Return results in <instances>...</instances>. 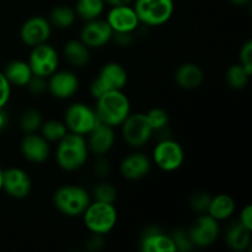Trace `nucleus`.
Returning a JSON list of instances; mask_svg holds the SVG:
<instances>
[{"label": "nucleus", "mask_w": 252, "mask_h": 252, "mask_svg": "<svg viewBox=\"0 0 252 252\" xmlns=\"http://www.w3.org/2000/svg\"><path fill=\"white\" fill-rule=\"evenodd\" d=\"M103 1L110 6H121V5H132L134 0H103Z\"/></svg>", "instance_id": "obj_42"}, {"label": "nucleus", "mask_w": 252, "mask_h": 252, "mask_svg": "<svg viewBox=\"0 0 252 252\" xmlns=\"http://www.w3.org/2000/svg\"><path fill=\"white\" fill-rule=\"evenodd\" d=\"M112 41L118 47H129L134 41V37L130 32H113Z\"/></svg>", "instance_id": "obj_38"}, {"label": "nucleus", "mask_w": 252, "mask_h": 252, "mask_svg": "<svg viewBox=\"0 0 252 252\" xmlns=\"http://www.w3.org/2000/svg\"><path fill=\"white\" fill-rule=\"evenodd\" d=\"M187 233L194 248H209L218 240L220 225L219 221L212 218L209 214H198Z\"/></svg>", "instance_id": "obj_11"}, {"label": "nucleus", "mask_w": 252, "mask_h": 252, "mask_svg": "<svg viewBox=\"0 0 252 252\" xmlns=\"http://www.w3.org/2000/svg\"><path fill=\"white\" fill-rule=\"evenodd\" d=\"M175 83L185 90L198 89L204 81V71L194 63H184L175 71Z\"/></svg>", "instance_id": "obj_21"}, {"label": "nucleus", "mask_w": 252, "mask_h": 252, "mask_svg": "<svg viewBox=\"0 0 252 252\" xmlns=\"http://www.w3.org/2000/svg\"><path fill=\"white\" fill-rule=\"evenodd\" d=\"M89 154L90 152L83 135L68 132L57 143L56 161L63 171H78L88 161Z\"/></svg>", "instance_id": "obj_1"}, {"label": "nucleus", "mask_w": 252, "mask_h": 252, "mask_svg": "<svg viewBox=\"0 0 252 252\" xmlns=\"http://www.w3.org/2000/svg\"><path fill=\"white\" fill-rule=\"evenodd\" d=\"M27 63L33 75L47 79L54 71L58 70L59 54L53 46L46 42L31 47Z\"/></svg>", "instance_id": "obj_10"}, {"label": "nucleus", "mask_w": 252, "mask_h": 252, "mask_svg": "<svg viewBox=\"0 0 252 252\" xmlns=\"http://www.w3.org/2000/svg\"><path fill=\"white\" fill-rule=\"evenodd\" d=\"M235 199L229 196V194L220 193L212 197L211 203H209L208 209H207V214H209L216 220L223 221L230 218L235 213Z\"/></svg>", "instance_id": "obj_24"}, {"label": "nucleus", "mask_w": 252, "mask_h": 252, "mask_svg": "<svg viewBox=\"0 0 252 252\" xmlns=\"http://www.w3.org/2000/svg\"><path fill=\"white\" fill-rule=\"evenodd\" d=\"M94 171H95V174L97 175L98 177H101V179L107 177L111 172V165L110 162H108V160H106L105 158L102 157H98L97 162H96L95 166H94Z\"/></svg>", "instance_id": "obj_39"}, {"label": "nucleus", "mask_w": 252, "mask_h": 252, "mask_svg": "<svg viewBox=\"0 0 252 252\" xmlns=\"http://www.w3.org/2000/svg\"><path fill=\"white\" fill-rule=\"evenodd\" d=\"M95 113L98 122L120 127L130 113V101L123 90L108 91L96 98Z\"/></svg>", "instance_id": "obj_2"}, {"label": "nucleus", "mask_w": 252, "mask_h": 252, "mask_svg": "<svg viewBox=\"0 0 252 252\" xmlns=\"http://www.w3.org/2000/svg\"><path fill=\"white\" fill-rule=\"evenodd\" d=\"M120 127L123 140L134 149L144 147L154 135V129L145 113L130 112Z\"/></svg>", "instance_id": "obj_7"}, {"label": "nucleus", "mask_w": 252, "mask_h": 252, "mask_svg": "<svg viewBox=\"0 0 252 252\" xmlns=\"http://www.w3.org/2000/svg\"><path fill=\"white\" fill-rule=\"evenodd\" d=\"M76 20L75 10L68 5H58L51 10L48 16L49 24L52 27L58 30H66L74 25Z\"/></svg>", "instance_id": "obj_26"}, {"label": "nucleus", "mask_w": 252, "mask_h": 252, "mask_svg": "<svg viewBox=\"0 0 252 252\" xmlns=\"http://www.w3.org/2000/svg\"><path fill=\"white\" fill-rule=\"evenodd\" d=\"M63 54L66 62L75 68H83L90 62V48L80 39H70L64 44Z\"/></svg>", "instance_id": "obj_25"}, {"label": "nucleus", "mask_w": 252, "mask_h": 252, "mask_svg": "<svg viewBox=\"0 0 252 252\" xmlns=\"http://www.w3.org/2000/svg\"><path fill=\"white\" fill-rule=\"evenodd\" d=\"M239 63L252 75V42L246 41L239 52Z\"/></svg>", "instance_id": "obj_35"}, {"label": "nucleus", "mask_w": 252, "mask_h": 252, "mask_svg": "<svg viewBox=\"0 0 252 252\" xmlns=\"http://www.w3.org/2000/svg\"><path fill=\"white\" fill-rule=\"evenodd\" d=\"M42 123H43L42 113L39 112L38 110H36V108H29V110L24 111L22 115L20 116L19 120L20 129H21L25 134L36 133L37 130H39Z\"/></svg>", "instance_id": "obj_30"}, {"label": "nucleus", "mask_w": 252, "mask_h": 252, "mask_svg": "<svg viewBox=\"0 0 252 252\" xmlns=\"http://www.w3.org/2000/svg\"><path fill=\"white\" fill-rule=\"evenodd\" d=\"M39 130L42 137L49 143H58L68 133L64 122L57 120L43 121Z\"/></svg>", "instance_id": "obj_29"}, {"label": "nucleus", "mask_w": 252, "mask_h": 252, "mask_svg": "<svg viewBox=\"0 0 252 252\" xmlns=\"http://www.w3.org/2000/svg\"><path fill=\"white\" fill-rule=\"evenodd\" d=\"M32 189V181L27 171L21 167H9L4 170L2 191L9 197L22 199L30 194Z\"/></svg>", "instance_id": "obj_15"}, {"label": "nucleus", "mask_w": 252, "mask_h": 252, "mask_svg": "<svg viewBox=\"0 0 252 252\" xmlns=\"http://www.w3.org/2000/svg\"><path fill=\"white\" fill-rule=\"evenodd\" d=\"M91 194L78 185H65L53 193V204L59 213L65 217H81L90 204Z\"/></svg>", "instance_id": "obj_3"}, {"label": "nucleus", "mask_w": 252, "mask_h": 252, "mask_svg": "<svg viewBox=\"0 0 252 252\" xmlns=\"http://www.w3.org/2000/svg\"><path fill=\"white\" fill-rule=\"evenodd\" d=\"M103 235L98 234H91L90 238L86 241V249L89 251H98L103 248Z\"/></svg>", "instance_id": "obj_41"}, {"label": "nucleus", "mask_w": 252, "mask_h": 252, "mask_svg": "<svg viewBox=\"0 0 252 252\" xmlns=\"http://www.w3.org/2000/svg\"><path fill=\"white\" fill-rule=\"evenodd\" d=\"M212 196L206 191H197L194 193L191 194L189 197V208L193 212H196L197 214H203L207 213V209H208L209 203H211Z\"/></svg>", "instance_id": "obj_33"}, {"label": "nucleus", "mask_w": 252, "mask_h": 252, "mask_svg": "<svg viewBox=\"0 0 252 252\" xmlns=\"http://www.w3.org/2000/svg\"><path fill=\"white\" fill-rule=\"evenodd\" d=\"M80 81L71 70H56L47 78V91L58 100H68L79 90Z\"/></svg>", "instance_id": "obj_14"}, {"label": "nucleus", "mask_w": 252, "mask_h": 252, "mask_svg": "<svg viewBox=\"0 0 252 252\" xmlns=\"http://www.w3.org/2000/svg\"><path fill=\"white\" fill-rule=\"evenodd\" d=\"M113 31L106 20L95 19L85 21L81 27L79 39L90 49L102 48L112 41Z\"/></svg>", "instance_id": "obj_13"}, {"label": "nucleus", "mask_w": 252, "mask_h": 252, "mask_svg": "<svg viewBox=\"0 0 252 252\" xmlns=\"http://www.w3.org/2000/svg\"><path fill=\"white\" fill-rule=\"evenodd\" d=\"M127 81L128 73L125 66L117 62H108L101 66L97 76L91 81L90 94L96 100L108 91L123 90Z\"/></svg>", "instance_id": "obj_5"}, {"label": "nucleus", "mask_w": 252, "mask_h": 252, "mask_svg": "<svg viewBox=\"0 0 252 252\" xmlns=\"http://www.w3.org/2000/svg\"><path fill=\"white\" fill-rule=\"evenodd\" d=\"M91 199L97 202H105V203H113L115 204L117 199V189L112 184L107 181L98 182L95 185L91 193Z\"/></svg>", "instance_id": "obj_31"}, {"label": "nucleus", "mask_w": 252, "mask_h": 252, "mask_svg": "<svg viewBox=\"0 0 252 252\" xmlns=\"http://www.w3.org/2000/svg\"><path fill=\"white\" fill-rule=\"evenodd\" d=\"M229 1H230L231 4L236 5V6H243V5L249 4V2H250L251 0H229Z\"/></svg>", "instance_id": "obj_44"}, {"label": "nucleus", "mask_w": 252, "mask_h": 252, "mask_svg": "<svg viewBox=\"0 0 252 252\" xmlns=\"http://www.w3.org/2000/svg\"><path fill=\"white\" fill-rule=\"evenodd\" d=\"M11 88L9 81L5 78L4 73L0 70V108H5L11 97Z\"/></svg>", "instance_id": "obj_37"}, {"label": "nucleus", "mask_w": 252, "mask_h": 252, "mask_svg": "<svg viewBox=\"0 0 252 252\" xmlns=\"http://www.w3.org/2000/svg\"><path fill=\"white\" fill-rule=\"evenodd\" d=\"M2 177H4V170L0 169V192L2 191Z\"/></svg>", "instance_id": "obj_45"}, {"label": "nucleus", "mask_w": 252, "mask_h": 252, "mask_svg": "<svg viewBox=\"0 0 252 252\" xmlns=\"http://www.w3.org/2000/svg\"><path fill=\"white\" fill-rule=\"evenodd\" d=\"M152 170V160L144 153L134 152L126 155L120 164V172L128 181L144 179Z\"/></svg>", "instance_id": "obj_19"}, {"label": "nucleus", "mask_w": 252, "mask_h": 252, "mask_svg": "<svg viewBox=\"0 0 252 252\" xmlns=\"http://www.w3.org/2000/svg\"><path fill=\"white\" fill-rule=\"evenodd\" d=\"M145 115H147L148 120H149L150 125H152L153 129H154V133L158 132V130L165 129V128H167V126H169L170 118L164 108H152V110L148 111Z\"/></svg>", "instance_id": "obj_32"}, {"label": "nucleus", "mask_w": 252, "mask_h": 252, "mask_svg": "<svg viewBox=\"0 0 252 252\" xmlns=\"http://www.w3.org/2000/svg\"><path fill=\"white\" fill-rule=\"evenodd\" d=\"M89 152L96 157H103L113 148L116 142L115 128L98 122L85 137Z\"/></svg>", "instance_id": "obj_18"}, {"label": "nucleus", "mask_w": 252, "mask_h": 252, "mask_svg": "<svg viewBox=\"0 0 252 252\" xmlns=\"http://www.w3.org/2000/svg\"><path fill=\"white\" fill-rule=\"evenodd\" d=\"M2 73H4L6 80L10 83V85L17 86V88H25V86H27L29 81L33 76L27 61H22V59L10 61L4 66Z\"/></svg>", "instance_id": "obj_22"}, {"label": "nucleus", "mask_w": 252, "mask_h": 252, "mask_svg": "<svg viewBox=\"0 0 252 252\" xmlns=\"http://www.w3.org/2000/svg\"><path fill=\"white\" fill-rule=\"evenodd\" d=\"M105 1L103 0H76L75 14L84 21H90L101 17L105 11Z\"/></svg>", "instance_id": "obj_27"}, {"label": "nucleus", "mask_w": 252, "mask_h": 252, "mask_svg": "<svg viewBox=\"0 0 252 252\" xmlns=\"http://www.w3.org/2000/svg\"><path fill=\"white\" fill-rule=\"evenodd\" d=\"M225 244L230 250L236 252L246 251L251 245V230L235 221L225 231Z\"/></svg>", "instance_id": "obj_23"}, {"label": "nucleus", "mask_w": 252, "mask_h": 252, "mask_svg": "<svg viewBox=\"0 0 252 252\" xmlns=\"http://www.w3.org/2000/svg\"><path fill=\"white\" fill-rule=\"evenodd\" d=\"M153 161L161 171H176L185 162V150L179 142L171 138L160 139L153 149Z\"/></svg>", "instance_id": "obj_9"}, {"label": "nucleus", "mask_w": 252, "mask_h": 252, "mask_svg": "<svg viewBox=\"0 0 252 252\" xmlns=\"http://www.w3.org/2000/svg\"><path fill=\"white\" fill-rule=\"evenodd\" d=\"M64 125L69 133L86 137L98 123L95 110L86 103L74 102L64 112Z\"/></svg>", "instance_id": "obj_8"}, {"label": "nucleus", "mask_w": 252, "mask_h": 252, "mask_svg": "<svg viewBox=\"0 0 252 252\" xmlns=\"http://www.w3.org/2000/svg\"><path fill=\"white\" fill-rule=\"evenodd\" d=\"M251 74L240 63L233 64L225 73V81L233 90H243L250 80Z\"/></svg>", "instance_id": "obj_28"}, {"label": "nucleus", "mask_w": 252, "mask_h": 252, "mask_svg": "<svg viewBox=\"0 0 252 252\" xmlns=\"http://www.w3.org/2000/svg\"><path fill=\"white\" fill-rule=\"evenodd\" d=\"M133 4L140 24L149 27L165 25L175 11L174 0H134Z\"/></svg>", "instance_id": "obj_6"}, {"label": "nucleus", "mask_w": 252, "mask_h": 252, "mask_svg": "<svg viewBox=\"0 0 252 252\" xmlns=\"http://www.w3.org/2000/svg\"><path fill=\"white\" fill-rule=\"evenodd\" d=\"M238 220L241 225H244L246 229H249V230L252 231V206L251 204H246V206L241 209Z\"/></svg>", "instance_id": "obj_40"}, {"label": "nucleus", "mask_w": 252, "mask_h": 252, "mask_svg": "<svg viewBox=\"0 0 252 252\" xmlns=\"http://www.w3.org/2000/svg\"><path fill=\"white\" fill-rule=\"evenodd\" d=\"M20 39L27 47H34L37 44L46 43L51 38L52 25L48 19L36 15L31 16L20 27Z\"/></svg>", "instance_id": "obj_12"}, {"label": "nucleus", "mask_w": 252, "mask_h": 252, "mask_svg": "<svg viewBox=\"0 0 252 252\" xmlns=\"http://www.w3.org/2000/svg\"><path fill=\"white\" fill-rule=\"evenodd\" d=\"M27 88H29L30 93L33 94V95H43L47 91V79L42 78V76L33 75L31 80L29 81V84H27Z\"/></svg>", "instance_id": "obj_36"}, {"label": "nucleus", "mask_w": 252, "mask_h": 252, "mask_svg": "<svg viewBox=\"0 0 252 252\" xmlns=\"http://www.w3.org/2000/svg\"><path fill=\"white\" fill-rule=\"evenodd\" d=\"M171 235L172 241H174L175 249H176V252L179 251H191L192 249L194 248L193 244H192L191 239H189V233L186 230H182V229H179V230H175L174 233L170 234Z\"/></svg>", "instance_id": "obj_34"}, {"label": "nucleus", "mask_w": 252, "mask_h": 252, "mask_svg": "<svg viewBox=\"0 0 252 252\" xmlns=\"http://www.w3.org/2000/svg\"><path fill=\"white\" fill-rule=\"evenodd\" d=\"M139 249L143 252H176L171 235L162 233L157 226H149L142 234Z\"/></svg>", "instance_id": "obj_20"}, {"label": "nucleus", "mask_w": 252, "mask_h": 252, "mask_svg": "<svg viewBox=\"0 0 252 252\" xmlns=\"http://www.w3.org/2000/svg\"><path fill=\"white\" fill-rule=\"evenodd\" d=\"M85 228L91 234L107 235L113 230L118 220L117 208L113 203L91 201L83 213Z\"/></svg>", "instance_id": "obj_4"}, {"label": "nucleus", "mask_w": 252, "mask_h": 252, "mask_svg": "<svg viewBox=\"0 0 252 252\" xmlns=\"http://www.w3.org/2000/svg\"><path fill=\"white\" fill-rule=\"evenodd\" d=\"M20 152L27 161L32 164H42L51 155V145L41 134L29 133L21 139Z\"/></svg>", "instance_id": "obj_16"}, {"label": "nucleus", "mask_w": 252, "mask_h": 252, "mask_svg": "<svg viewBox=\"0 0 252 252\" xmlns=\"http://www.w3.org/2000/svg\"><path fill=\"white\" fill-rule=\"evenodd\" d=\"M7 122H9L7 113L5 112L4 108H0V132L5 129V127L7 126Z\"/></svg>", "instance_id": "obj_43"}, {"label": "nucleus", "mask_w": 252, "mask_h": 252, "mask_svg": "<svg viewBox=\"0 0 252 252\" xmlns=\"http://www.w3.org/2000/svg\"><path fill=\"white\" fill-rule=\"evenodd\" d=\"M106 21L113 32H130L134 33L140 22L132 5L111 6Z\"/></svg>", "instance_id": "obj_17"}]
</instances>
